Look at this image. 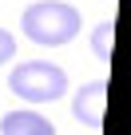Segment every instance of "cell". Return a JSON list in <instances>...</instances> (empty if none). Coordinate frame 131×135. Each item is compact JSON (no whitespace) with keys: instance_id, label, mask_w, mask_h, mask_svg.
Returning a JSON list of instances; mask_svg holds the SVG:
<instances>
[{"instance_id":"6da1fadb","label":"cell","mask_w":131,"mask_h":135,"mask_svg":"<svg viewBox=\"0 0 131 135\" xmlns=\"http://www.w3.org/2000/svg\"><path fill=\"white\" fill-rule=\"evenodd\" d=\"M24 36L32 44H44V48H60L80 36V12L68 4V0H36V4L24 8V20H20Z\"/></svg>"},{"instance_id":"7a4b0ae2","label":"cell","mask_w":131,"mask_h":135,"mask_svg":"<svg viewBox=\"0 0 131 135\" xmlns=\"http://www.w3.org/2000/svg\"><path fill=\"white\" fill-rule=\"evenodd\" d=\"M8 88L28 103H52L68 91V72L56 68V64H44V60H28V64L12 68Z\"/></svg>"},{"instance_id":"3957f363","label":"cell","mask_w":131,"mask_h":135,"mask_svg":"<svg viewBox=\"0 0 131 135\" xmlns=\"http://www.w3.org/2000/svg\"><path fill=\"white\" fill-rule=\"evenodd\" d=\"M103 107H107V80H91V84H84L80 91H76V99H72V115L80 119V123H88V127H103Z\"/></svg>"},{"instance_id":"277c9868","label":"cell","mask_w":131,"mask_h":135,"mask_svg":"<svg viewBox=\"0 0 131 135\" xmlns=\"http://www.w3.org/2000/svg\"><path fill=\"white\" fill-rule=\"evenodd\" d=\"M0 135H56V127L36 111H8L0 119Z\"/></svg>"},{"instance_id":"5b68a950","label":"cell","mask_w":131,"mask_h":135,"mask_svg":"<svg viewBox=\"0 0 131 135\" xmlns=\"http://www.w3.org/2000/svg\"><path fill=\"white\" fill-rule=\"evenodd\" d=\"M111 36H115V24H111V20H103V24L91 32V52H95V60H111Z\"/></svg>"},{"instance_id":"8992f818","label":"cell","mask_w":131,"mask_h":135,"mask_svg":"<svg viewBox=\"0 0 131 135\" xmlns=\"http://www.w3.org/2000/svg\"><path fill=\"white\" fill-rule=\"evenodd\" d=\"M12 56H16V40H12V32L0 28V64H8Z\"/></svg>"}]
</instances>
